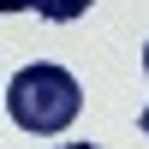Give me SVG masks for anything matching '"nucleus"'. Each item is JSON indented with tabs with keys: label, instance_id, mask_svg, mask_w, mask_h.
Listing matches in <instances>:
<instances>
[{
	"label": "nucleus",
	"instance_id": "nucleus-1",
	"mask_svg": "<svg viewBox=\"0 0 149 149\" xmlns=\"http://www.w3.org/2000/svg\"><path fill=\"white\" fill-rule=\"evenodd\" d=\"M6 107H12V125H18V131H30V137H54V131H66L72 119L84 113V90H78V78H72L66 66L36 60V66L12 72Z\"/></svg>",
	"mask_w": 149,
	"mask_h": 149
},
{
	"label": "nucleus",
	"instance_id": "nucleus-2",
	"mask_svg": "<svg viewBox=\"0 0 149 149\" xmlns=\"http://www.w3.org/2000/svg\"><path fill=\"white\" fill-rule=\"evenodd\" d=\"M42 18H54V24H72V18H84L90 12V0H30Z\"/></svg>",
	"mask_w": 149,
	"mask_h": 149
},
{
	"label": "nucleus",
	"instance_id": "nucleus-3",
	"mask_svg": "<svg viewBox=\"0 0 149 149\" xmlns=\"http://www.w3.org/2000/svg\"><path fill=\"white\" fill-rule=\"evenodd\" d=\"M18 6H30V0H0V18H6V12H18Z\"/></svg>",
	"mask_w": 149,
	"mask_h": 149
},
{
	"label": "nucleus",
	"instance_id": "nucleus-4",
	"mask_svg": "<svg viewBox=\"0 0 149 149\" xmlns=\"http://www.w3.org/2000/svg\"><path fill=\"white\" fill-rule=\"evenodd\" d=\"M137 125H143V137H149V107H143V113H137Z\"/></svg>",
	"mask_w": 149,
	"mask_h": 149
},
{
	"label": "nucleus",
	"instance_id": "nucleus-5",
	"mask_svg": "<svg viewBox=\"0 0 149 149\" xmlns=\"http://www.w3.org/2000/svg\"><path fill=\"white\" fill-rule=\"evenodd\" d=\"M66 149H95V143H66Z\"/></svg>",
	"mask_w": 149,
	"mask_h": 149
},
{
	"label": "nucleus",
	"instance_id": "nucleus-6",
	"mask_svg": "<svg viewBox=\"0 0 149 149\" xmlns=\"http://www.w3.org/2000/svg\"><path fill=\"white\" fill-rule=\"evenodd\" d=\"M143 72H149V42H143Z\"/></svg>",
	"mask_w": 149,
	"mask_h": 149
}]
</instances>
